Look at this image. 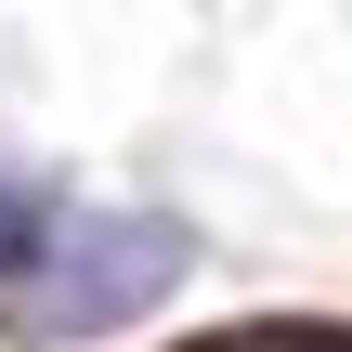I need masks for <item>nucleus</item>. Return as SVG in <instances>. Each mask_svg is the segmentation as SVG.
Returning a JSON list of instances; mask_svg holds the SVG:
<instances>
[{
    "instance_id": "1",
    "label": "nucleus",
    "mask_w": 352,
    "mask_h": 352,
    "mask_svg": "<svg viewBox=\"0 0 352 352\" xmlns=\"http://www.w3.org/2000/svg\"><path fill=\"white\" fill-rule=\"evenodd\" d=\"M183 261H196V235L170 209H65L39 235V261L13 274L0 327L26 352H91V340H118V327H144L183 287Z\"/></svg>"
},
{
    "instance_id": "2",
    "label": "nucleus",
    "mask_w": 352,
    "mask_h": 352,
    "mask_svg": "<svg viewBox=\"0 0 352 352\" xmlns=\"http://www.w3.org/2000/svg\"><path fill=\"white\" fill-rule=\"evenodd\" d=\"M52 222H65V196H52L39 170H13V157H0V287L39 261V235H52Z\"/></svg>"
},
{
    "instance_id": "3",
    "label": "nucleus",
    "mask_w": 352,
    "mask_h": 352,
    "mask_svg": "<svg viewBox=\"0 0 352 352\" xmlns=\"http://www.w3.org/2000/svg\"><path fill=\"white\" fill-rule=\"evenodd\" d=\"M209 352H352V327H235V340Z\"/></svg>"
}]
</instances>
